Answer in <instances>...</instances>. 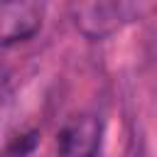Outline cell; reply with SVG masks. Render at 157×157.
<instances>
[{
    "label": "cell",
    "instance_id": "6da1fadb",
    "mask_svg": "<svg viewBox=\"0 0 157 157\" xmlns=\"http://www.w3.org/2000/svg\"><path fill=\"white\" fill-rule=\"evenodd\" d=\"M103 142V123L91 113L69 118L56 135L59 157H98Z\"/></svg>",
    "mask_w": 157,
    "mask_h": 157
},
{
    "label": "cell",
    "instance_id": "7a4b0ae2",
    "mask_svg": "<svg viewBox=\"0 0 157 157\" xmlns=\"http://www.w3.org/2000/svg\"><path fill=\"white\" fill-rule=\"evenodd\" d=\"M140 7L130 2H93L76 7V27L88 39H101L113 34L125 22H132Z\"/></svg>",
    "mask_w": 157,
    "mask_h": 157
},
{
    "label": "cell",
    "instance_id": "3957f363",
    "mask_svg": "<svg viewBox=\"0 0 157 157\" xmlns=\"http://www.w3.org/2000/svg\"><path fill=\"white\" fill-rule=\"evenodd\" d=\"M44 7L37 2H0V44L32 39L42 27Z\"/></svg>",
    "mask_w": 157,
    "mask_h": 157
},
{
    "label": "cell",
    "instance_id": "277c9868",
    "mask_svg": "<svg viewBox=\"0 0 157 157\" xmlns=\"http://www.w3.org/2000/svg\"><path fill=\"white\" fill-rule=\"evenodd\" d=\"M39 142V132L37 130H29L20 137H15L7 147H5V157H27Z\"/></svg>",
    "mask_w": 157,
    "mask_h": 157
}]
</instances>
